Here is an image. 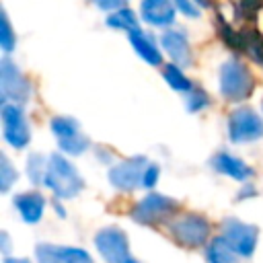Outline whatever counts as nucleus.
I'll use <instances>...</instances> for the list:
<instances>
[{"label": "nucleus", "instance_id": "obj_3", "mask_svg": "<svg viewBox=\"0 0 263 263\" xmlns=\"http://www.w3.org/2000/svg\"><path fill=\"white\" fill-rule=\"evenodd\" d=\"M168 230L173 234V238L183 245V247H189V249H195V247H201L208 242V236H210V224L203 216L199 214H181L177 216L175 220L168 222Z\"/></svg>", "mask_w": 263, "mask_h": 263}, {"label": "nucleus", "instance_id": "obj_1", "mask_svg": "<svg viewBox=\"0 0 263 263\" xmlns=\"http://www.w3.org/2000/svg\"><path fill=\"white\" fill-rule=\"evenodd\" d=\"M43 183L62 199H70L84 189V181L78 175L76 166L70 160H66L62 154H51L47 158Z\"/></svg>", "mask_w": 263, "mask_h": 263}, {"label": "nucleus", "instance_id": "obj_14", "mask_svg": "<svg viewBox=\"0 0 263 263\" xmlns=\"http://www.w3.org/2000/svg\"><path fill=\"white\" fill-rule=\"evenodd\" d=\"M212 166H214L218 173H222V175H226V177H232V179H236V181H247V179L253 175V168H251V166H247L240 158H236V156H232V154H228V152H218V154L212 158Z\"/></svg>", "mask_w": 263, "mask_h": 263}, {"label": "nucleus", "instance_id": "obj_22", "mask_svg": "<svg viewBox=\"0 0 263 263\" xmlns=\"http://www.w3.org/2000/svg\"><path fill=\"white\" fill-rule=\"evenodd\" d=\"M60 148L66 154H80V152H84L88 148V140L82 134H76V136H70V138H62L60 140Z\"/></svg>", "mask_w": 263, "mask_h": 263}, {"label": "nucleus", "instance_id": "obj_30", "mask_svg": "<svg viewBox=\"0 0 263 263\" xmlns=\"http://www.w3.org/2000/svg\"><path fill=\"white\" fill-rule=\"evenodd\" d=\"M4 263H31L29 259H21V257H6Z\"/></svg>", "mask_w": 263, "mask_h": 263}, {"label": "nucleus", "instance_id": "obj_21", "mask_svg": "<svg viewBox=\"0 0 263 263\" xmlns=\"http://www.w3.org/2000/svg\"><path fill=\"white\" fill-rule=\"evenodd\" d=\"M51 132H53L60 140L80 134V132H78V123H76V119H72V117H53V119H51Z\"/></svg>", "mask_w": 263, "mask_h": 263}, {"label": "nucleus", "instance_id": "obj_19", "mask_svg": "<svg viewBox=\"0 0 263 263\" xmlns=\"http://www.w3.org/2000/svg\"><path fill=\"white\" fill-rule=\"evenodd\" d=\"M107 25H109L111 29H119V31H127V33L140 29V27H138V18H136V14H134L129 8H119V10H115L113 14H109Z\"/></svg>", "mask_w": 263, "mask_h": 263}, {"label": "nucleus", "instance_id": "obj_10", "mask_svg": "<svg viewBox=\"0 0 263 263\" xmlns=\"http://www.w3.org/2000/svg\"><path fill=\"white\" fill-rule=\"evenodd\" d=\"M2 132H4L6 142L14 148H25L29 144V138H31L29 123L18 105L2 107Z\"/></svg>", "mask_w": 263, "mask_h": 263}, {"label": "nucleus", "instance_id": "obj_27", "mask_svg": "<svg viewBox=\"0 0 263 263\" xmlns=\"http://www.w3.org/2000/svg\"><path fill=\"white\" fill-rule=\"evenodd\" d=\"M156 181H158V166L154 162H150L148 168H146V175H144V187L152 189L156 185Z\"/></svg>", "mask_w": 263, "mask_h": 263}, {"label": "nucleus", "instance_id": "obj_15", "mask_svg": "<svg viewBox=\"0 0 263 263\" xmlns=\"http://www.w3.org/2000/svg\"><path fill=\"white\" fill-rule=\"evenodd\" d=\"M14 205L21 212L23 220L27 224H37L43 216V208H45V199L41 193L37 191H29V193H21L14 197Z\"/></svg>", "mask_w": 263, "mask_h": 263}, {"label": "nucleus", "instance_id": "obj_4", "mask_svg": "<svg viewBox=\"0 0 263 263\" xmlns=\"http://www.w3.org/2000/svg\"><path fill=\"white\" fill-rule=\"evenodd\" d=\"M95 245L107 263H138L129 253L125 232L117 226H107L99 230L95 236Z\"/></svg>", "mask_w": 263, "mask_h": 263}, {"label": "nucleus", "instance_id": "obj_5", "mask_svg": "<svg viewBox=\"0 0 263 263\" xmlns=\"http://www.w3.org/2000/svg\"><path fill=\"white\" fill-rule=\"evenodd\" d=\"M175 208H177L175 199L160 195V193H148L146 197H142L136 203V208L129 212V216L140 224H160L171 218Z\"/></svg>", "mask_w": 263, "mask_h": 263}, {"label": "nucleus", "instance_id": "obj_8", "mask_svg": "<svg viewBox=\"0 0 263 263\" xmlns=\"http://www.w3.org/2000/svg\"><path fill=\"white\" fill-rule=\"evenodd\" d=\"M148 164L150 160L144 156L127 158L109 171V183L121 191H132L138 185H144V175H146Z\"/></svg>", "mask_w": 263, "mask_h": 263}, {"label": "nucleus", "instance_id": "obj_11", "mask_svg": "<svg viewBox=\"0 0 263 263\" xmlns=\"http://www.w3.org/2000/svg\"><path fill=\"white\" fill-rule=\"evenodd\" d=\"M35 257L39 263H92V257L84 249L49 245V242L37 245Z\"/></svg>", "mask_w": 263, "mask_h": 263}, {"label": "nucleus", "instance_id": "obj_26", "mask_svg": "<svg viewBox=\"0 0 263 263\" xmlns=\"http://www.w3.org/2000/svg\"><path fill=\"white\" fill-rule=\"evenodd\" d=\"M208 103H210V97H208L201 88H193V90L187 95V109H189V111H201Z\"/></svg>", "mask_w": 263, "mask_h": 263}, {"label": "nucleus", "instance_id": "obj_12", "mask_svg": "<svg viewBox=\"0 0 263 263\" xmlns=\"http://www.w3.org/2000/svg\"><path fill=\"white\" fill-rule=\"evenodd\" d=\"M160 43L164 47V51L168 53V58L173 60V64H177L179 68L189 66L191 60V47L187 41V35L183 31H166L160 37Z\"/></svg>", "mask_w": 263, "mask_h": 263}, {"label": "nucleus", "instance_id": "obj_6", "mask_svg": "<svg viewBox=\"0 0 263 263\" xmlns=\"http://www.w3.org/2000/svg\"><path fill=\"white\" fill-rule=\"evenodd\" d=\"M228 136L232 142H255L263 136V119L249 107H238L228 117Z\"/></svg>", "mask_w": 263, "mask_h": 263}, {"label": "nucleus", "instance_id": "obj_28", "mask_svg": "<svg viewBox=\"0 0 263 263\" xmlns=\"http://www.w3.org/2000/svg\"><path fill=\"white\" fill-rule=\"evenodd\" d=\"M175 8H179L185 16H197L199 14L191 0H175Z\"/></svg>", "mask_w": 263, "mask_h": 263}, {"label": "nucleus", "instance_id": "obj_7", "mask_svg": "<svg viewBox=\"0 0 263 263\" xmlns=\"http://www.w3.org/2000/svg\"><path fill=\"white\" fill-rule=\"evenodd\" d=\"M257 236H259V230L253 224H245L234 218L224 220V224H222V238L234 249V253L238 257L253 255V251L257 247Z\"/></svg>", "mask_w": 263, "mask_h": 263}, {"label": "nucleus", "instance_id": "obj_17", "mask_svg": "<svg viewBox=\"0 0 263 263\" xmlns=\"http://www.w3.org/2000/svg\"><path fill=\"white\" fill-rule=\"evenodd\" d=\"M205 257H208V263H236L238 255L222 236H218V238L210 240Z\"/></svg>", "mask_w": 263, "mask_h": 263}, {"label": "nucleus", "instance_id": "obj_13", "mask_svg": "<svg viewBox=\"0 0 263 263\" xmlns=\"http://www.w3.org/2000/svg\"><path fill=\"white\" fill-rule=\"evenodd\" d=\"M142 18L154 27H168L175 21V6L171 0H142Z\"/></svg>", "mask_w": 263, "mask_h": 263}, {"label": "nucleus", "instance_id": "obj_2", "mask_svg": "<svg viewBox=\"0 0 263 263\" xmlns=\"http://www.w3.org/2000/svg\"><path fill=\"white\" fill-rule=\"evenodd\" d=\"M255 88V80L245 64L238 60H228L220 68V92L228 101H242Z\"/></svg>", "mask_w": 263, "mask_h": 263}, {"label": "nucleus", "instance_id": "obj_29", "mask_svg": "<svg viewBox=\"0 0 263 263\" xmlns=\"http://www.w3.org/2000/svg\"><path fill=\"white\" fill-rule=\"evenodd\" d=\"M92 2H95L99 8H103V10H115V8L119 10L127 0H92Z\"/></svg>", "mask_w": 263, "mask_h": 263}, {"label": "nucleus", "instance_id": "obj_16", "mask_svg": "<svg viewBox=\"0 0 263 263\" xmlns=\"http://www.w3.org/2000/svg\"><path fill=\"white\" fill-rule=\"evenodd\" d=\"M129 43H132V47L138 51V55H140L146 64H150V66H158V64L162 62L160 49L156 47L152 35L144 33L142 29H136V31L129 33Z\"/></svg>", "mask_w": 263, "mask_h": 263}, {"label": "nucleus", "instance_id": "obj_18", "mask_svg": "<svg viewBox=\"0 0 263 263\" xmlns=\"http://www.w3.org/2000/svg\"><path fill=\"white\" fill-rule=\"evenodd\" d=\"M162 78L168 82V86L171 88H175L177 92H191L193 90V84H191V80L183 74V68H179L177 64H166L164 68H162Z\"/></svg>", "mask_w": 263, "mask_h": 263}, {"label": "nucleus", "instance_id": "obj_20", "mask_svg": "<svg viewBox=\"0 0 263 263\" xmlns=\"http://www.w3.org/2000/svg\"><path fill=\"white\" fill-rule=\"evenodd\" d=\"M240 43L247 49V53L253 55V60H257L259 64H263V41H261V37L255 31H242Z\"/></svg>", "mask_w": 263, "mask_h": 263}, {"label": "nucleus", "instance_id": "obj_23", "mask_svg": "<svg viewBox=\"0 0 263 263\" xmlns=\"http://www.w3.org/2000/svg\"><path fill=\"white\" fill-rule=\"evenodd\" d=\"M45 168H47V160L45 158H41L39 154H33L31 158H29V179L33 181V183H43V179H45Z\"/></svg>", "mask_w": 263, "mask_h": 263}, {"label": "nucleus", "instance_id": "obj_9", "mask_svg": "<svg viewBox=\"0 0 263 263\" xmlns=\"http://www.w3.org/2000/svg\"><path fill=\"white\" fill-rule=\"evenodd\" d=\"M0 88L4 101L10 99L14 103H23L31 97V84L8 58H4L0 64Z\"/></svg>", "mask_w": 263, "mask_h": 263}, {"label": "nucleus", "instance_id": "obj_24", "mask_svg": "<svg viewBox=\"0 0 263 263\" xmlns=\"http://www.w3.org/2000/svg\"><path fill=\"white\" fill-rule=\"evenodd\" d=\"M14 181H16V173H14L12 164L8 162V158L2 154L0 156V187H2V191H8Z\"/></svg>", "mask_w": 263, "mask_h": 263}, {"label": "nucleus", "instance_id": "obj_25", "mask_svg": "<svg viewBox=\"0 0 263 263\" xmlns=\"http://www.w3.org/2000/svg\"><path fill=\"white\" fill-rule=\"evenodd\" d=\"M0 29H2V33H0V45H2V49L4 51H12L16 37L12 33V29H10V23H8L6 12H2V25H0Z\"/></svg>", "mask_w": 263, "mask_h": 263}]
</instances>
